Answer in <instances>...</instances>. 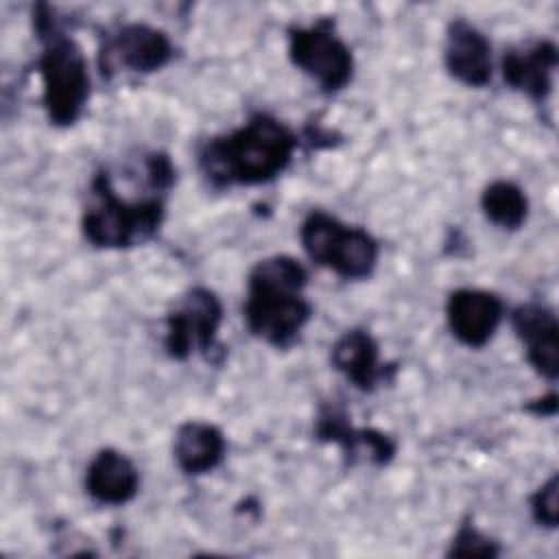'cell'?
Returning <instances> with one entry per match:
<instances>
[{"instance_id":"1","label":"cell","mask_w":559,"mask_h":559,"mask_svg":"<svg viewBox=\"0 0 559 559\" xmlns=\"http://www.w3.org/2000/svg\"><path fill=\"white\" fill-rule=\"evenodd\" d=\"M297 135L277 118L255 114L240 129L212 138L199 151V166L216 188L264 183L284 173Z\"/></svg>"},{"instance_id":"3","label":"cell","mask_w":559,"mask_h":559,"mask_svg":"<svg viewBox=\"0 0 559 559\" xmlns=\"http://www.w3.org/2000/svg\"><path fill=\"white\" fill-rule=\"evenodd\" d=\"M33 24L37 39L41 41V55L37 70L41 76V103L50 124H74L90 100V72L81 46L68 37L55 11L46 4H37L33 11Z\"/></svg>"},{"instance_id":"13","label":"cell","mask_w":559,"mask_h":559,"mask_svg":"<svg viewBox=\"0 0 559 559\" xmlns=\"http://www.w3.org/2000/svg\"><path fill=\"white\" fill-rule=\"evenodd\" d=\"M140 474L133 461L114 450H100L87 465L85 472V491L92 500L109 507L127 504L138 496Z\"/></svg>"},{"instance_id":"20","label":"cell","mask_w":559,"mask_h":559,"mask_svg":"<svg viewBox=\"0 0 559 559\" xmlns=\"http://www.w3.org/2000/svg\"><path fill=\"white\" fill-rule=\"evenodd\" d=\"M526 411H531V413H535V415H555V411H557V395H555V393H548L546 397L531 402V404L526 406Z\"/></svg>"},{"instance_id":"4","label":"cell","mask_w":559,"mask_h":559,"mask_svg":"<svg viewBox=\"0 0 559 559\" xmlns=\"http://www.w3.org/2000/svg\"><path fill=\"white\" fill-rule=\"evenodd\" d=\"M164 221L162 194L129 201L122 199L107 170L96 173L90 186V201L81 216V229L98 249H127L153 238Z\"/></svg>"},{"instance_id":"5","label":"cell","mask_w":559,"mask_h":559,"mask_svg":"<svg viewBox=\"0 0 559 559\" xmlns=\"http://www.w3.org/2000/svg\"><path fill=\"white\" fill-rule=\"evenodd\" d=\"M299 238L312 262L345 280H365L378 264L376 238L360 227L343 225L325 212H310L301 223Z\"/></svg>"},{"instance_id":"19","label":"cell","mask_w":559,"mask_h":559,"mask_svg":"<svg viewBox=\"0 0 559 559\" xmlns=\"http://www.w3.org/2000/svg\"><path fill=\"white\" fill-rule=\"evenodd\" d=\"M531 511L537 524L555 528L559 522V476L552 474L533 496Z\"/></svg>"},{"instance_id":"12","label":"cell","mask_w":559,"mask_h":559,"mask_svg":"<svg viewBox=\"0 0 559 559\" xmlns=\"http://www.w3.org/2000/svg\"><path fill=\"white\" fill-rule=\"evenodd\" d=\"M559 63L557 46L550 39H539L528 48H511L500 61L502 79L518 92L542 103L552 90V74Z\"/></svg>"},{"instance_id":"7","label":"cell","mask_w":559,"mask_h":559,"mask_svg":"<svg viewBox=\"0 0 559 559\" xmlns=\"http://www.w3.org/2000/svg\"><path fill=\"white\" fill-rule=\"evenodd\" d=\"M223 321V304L210 288H192L181 306L166 317V352L175 360H186L192 352L212 358L218 349V328Z\"/></svg>"},{"instance_id":"11","label":"cell","mask_w":559,"mask_h":559,"mask_svg":"<svg viewBox=\"0 0 559 559\" xmlns=\"http://www.w3.org/2000/svg\"><path fill=\"white\" fill-rule=\"evenodd\" d=\"M443 61L450 76L467 87H483L491 79V44L465 20L450 22Z\"/></svg>"},{"instance_id":"18","label":"cell","mask_w":559,"mask_h":559,"mask_svg":"<svg viewBox=\"0 0 559 559\" xmlns=\"http://www.w3.org/2000/svg\"><path fill=\"white\" fill-rule=\"evenodd\" d=\"M500 552L498 544L493 539H489L487 535H483L474 524L465 522L459 526L456 535L450 542L448 555H456V557H496Z\"/></svg>"},{"instance_id":"14","label":"cell","mask_w":559,"mask_h":559,"mask_svg":"<svg viewBox=\"0 0 559 559\" xmlns=\"http://www.w3.org/2000/svg\"><path fill=\"white\" fill-rule=\"evenodd\" d=\"M332 365L341 371L356 389L373 391L393 365L380 362V349L376 338L367 330H347L332 345Z\"/></svg>"},{"instance_id":"15","label":"cell","mask_w":559,"mask_h":559,"mask_svg":"<svg viewBox=\"0 0 559 559\" xmlns=\"http://www.w3.org/2000/svg\"><path fill=\"white\" fill-rule=\"evenodd\" d=\"M317 437L338 443L354 461L367 456L376 465H386L395 454V441L373 428H354L347 417L334 408H325L317 419Z\"/></svg>"},{"instance_id":"17","label":"cell","mask_w":559,"mask_h":559,"mask_svg":"<svg viewBox=\"0 0 559 559\" xmlns=\"http://www.w3.org/2000/svg\"><path fill=\"white\" fill-rule=\"evenodd\" d=\"M480 207L493 225L502 229H518L526 221L528 199L513 181L498 179L483 190Z\"/></svg>"},{"instance_id":"6","label":"cell","mask_w":559,"mask_h":559,"mask_svg":"<svg viewBox=\"0 0 559 559\" xmlns=\"http://www.w3.org/2000/svg\"><path fill=\"white\" fill-rule=\"evenodd\" d=\"M288 55L325 94L341 92L354 76V57L328 20L312 26H293L288 31Z\"/></svg>"},{"instance_id":"8","label":"cell","mask_w":559,"mask_h":559,"mask_svg":"<svg viewBox=\"0 0 559 559\" xmlns=\"http://www.w3.org/2000/svg\"><path fill=\"white\" fill-rule=\"evenodd\" d=\"M173 55V41L164 31L142 22H131L122 24L107 37L100 66L103 74H109L114 68L148 74L162 70Z\"/></svg>"},{"instance_id":"9","label":"cell","mask_w":559,"mask_h":559,"mask_svg":"<svg viewBox=\"0 0 559 559\" xmlns=\"http://www.w3.org/2000/svg\"><path fill=\"white\" fill-rule=\"evenodd\" d=\"M448 323L452 334L467 347H483L498 330L504 304L498 295L480 288H459L450 293Z\"/></svg>"},{"instance_id":"16","label":"cell","mask_w":559,"mask_h":559,"mask_svg":"<svg viewBox=\"0 0 559 559\" xmlns=\"http://www.w3.org/2000/svg\"><path fill=\"white\" fill-rule=\"evenodd\" d=\"M227 441L223 432L207 421H186L177 428L173 454L183 474L199 476L221 465Z\"/></svg>"},{"instance_id":"2","label":"cell","mask_w":559,"mask_h":559,"mask_svg":"<svg viewBox=\"0 0 559 559\" xmlns=\"http://www.w3.org/2000/svg\"><path fill=\"white\" fill-rule=\"evenodd\" d=\"M308 273L290 255L260 260L247 282L245 321L253 336L275 347H288L312 317V306L304 297Z\"/></svg>"},{"instance_id":"10","label":"cell","mask_w":559,"mask_h":559,"mask_svg":"<svg viewBox=\"0 0 559 559\" xmlns=\"http://www.w3.org/2000/svg\"><path fill=\"white\" fill-rule=\"evenodd\" d=\"M513 330L526 347V358L535 371L548 380L559 373V323L555 312L537 301L522 304L511 314Z\"/></svg>"}]
</instances>
